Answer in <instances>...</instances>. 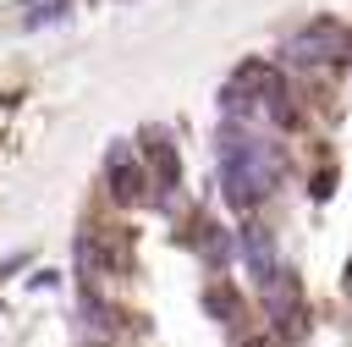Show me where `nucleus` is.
<instances>
[{"label":"nucleus","mask_w":352,"mask_h":347,"mask_svg":"<svg viewBox=\"0 0 352 347\" xmlns=\"http://www.w3.org/2000/svg\"><path fill=\"white\" fill-rule=\"evenodd\" d=\"M143 154H148V171H154V187H160V198H170V193H176V182H182V165H176V149L165 143V132H148Z\"/></svg>","instance_id":"4"},{"label":"nucleus","mask_w":352,"mask_h":347,"mask_svg":"<svg viewBox=\"0 0 352 347\" xmlns=\"http://www.w3.org/2000/svg\"><path fill=\"white\" fill-rule=\"evenodd\" d=\"M236 248H242V264L253 270V286H270V281L280 275V264H275V242H270L264 226H242V231H236Z\"/></svg>","instance_id":"3"},{"label":"nucleus","mask_w":352,"mask_h":347,"mask_svg":"<svg viewBox=\"0 0 352 347\" xmlns=\"http://www.w3.org/2000/svg\"><path fill=\"white\" fill-rule=\"evenodd\" d=\"M275 176H280V160L264 138H253L248 127L226 121L220 127V182H226V198L236 209H253L275 193Z\"/></svg>","instance_id":"1"},{"label":"nucleus","mask_w":352,"mask_h":347,"mask_svg":"<svg viewBox=\"0 0 352 347\" xmlns=\"http://www.w3.org/2000/svg\"><path fill=\"white\" fill-rule=\"evenodd\" d=\"M242 347H275V336H253V341H242Z\"/></svg>","instance_id":"6"},{"label":"nucleus","mask_w":352,"mask_h":347,"mask_svg":"<svg viewBox=\"0 0 352 347\" xmlns=\"http://www.w3.org/2000/svg\"><path fill=\"white\" fill-rule=\"evenodd\" d=\"M104 165H110V182H116V198H143V176H138V165H132V154L116 143L110 154H104Z\"/></svg>","instance_id":"5"},{"label":"nucleus","mask_w":352,"mask_h":347,"mask_svg":"<svg viewBox=\"0 0 352 347\" xmlns=\"http://www.w3.org/2000/svg\"><path fill=\"white\" fill-rule=\"evenodd\" d=\"M336 50H346V33L336 28V22H308L302 33H292L286 39V61L292 66H324V61H336Z\"/></svg>","instance_id":"2"}]
</instances>
